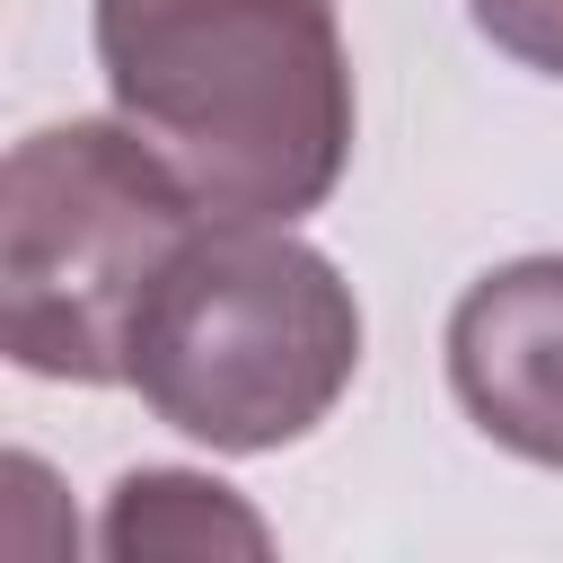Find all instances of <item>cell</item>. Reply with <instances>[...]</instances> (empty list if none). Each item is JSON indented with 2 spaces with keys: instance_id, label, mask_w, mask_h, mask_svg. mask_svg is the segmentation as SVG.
<instances>
[{
  "instance_id": "1",
  "label": "cell",
  "mask_w": 563,
  "mask_h": 563,
  "mask_svg": "<svg viewBox=\"0 0 563 563\" xmlns=\"http://www.w3.org/2000/svg\"><path fill=\"white\" fill-rule=\"evenodd\" d=\"M97 70L211 220H299L352 158L334 0H97Z\"/></svg>"
},
{
  "instance_id": "2",
  "label": "cell",
  "mask_w": 563,
  "mask_h": 563,
  "mask_svg": "<svg viewBox=\"0 0 563 563\" xmlns=\"http://www.w3.org/2000/svg\"><path fill=\"white\" fill-rule=\"evenodd\" d=\"M361 369V299L352 282L290 238V220H202L158 273L132 325L141 405L220 449L264 457L308 440Z\"/></svg>"
},
{
  "instance_id": "3",
  "label": "cell",
  "mask_w": 563,
  "mask_h": 563,
  "mask_svg": "<svg viewBox=\"0 0 563 563\" xmlns=\"http://www.w3.org/2000/svg\"><path fill=\"white\" fill-rule=\"evenodd\" d=\"M202 220V194L141 123L26 132L0 167V352L26 378L114 387L158 273Z\"/></svg>"
},
{
  "instance_id": "4",
  "label": "cell",
  "mask_w": 563,
  "mask_h": 563,
  "mask_svg": "<svg viewBox=\"0 0 563 563\" xmlns=\"http://www.w3.org/2000/svg\"><path fill=\"white\" fill-rule=\"evenodd\" d=\"M449 387L484 440L563 466V255H519L449 308Z\"/></svg>"
},
{
  "instance_id": "5",
  "label": "cell",
  "mask_w": 563,
  "mask_h": 563,
  "mask_svg": "<svg viewBox=\"0 0 563 563\" xmlns=\"http://www.w3.org/2000/svg\"><path fill=\"white\" fill-rule=\"evenodd\" d=\"M202 545H264V528L202 475H176V466H141L114 484V510H106V554L141 563V554H202Z\"/></svg>"
},
{
  "instance_id": "6",
  "label": "cell",
  "mask_w": 563,
  "mask_h": 563,
  "mask_svg": "<svg viewBox=\"0 0 563 563\" xmlns=\"http://www.w3.org/2000/svg\"><path fill=\"white\" fill-rule=\"evenodd\" d=\"M466 9H475L493 53H510L519 70L563 79V0H466Z\"/></svg>"
}]
</instances>
